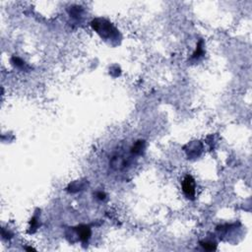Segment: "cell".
I'll return each instance as SVG.
<instances>
[{"label":"cell","instance_id":"1","mask_svg":"<svg viewBox=\"0 0 252 252\" xmlns=\"http://www.w3.org/2000/svg\"><path fill=\"white\" fill-rule=\"evenodd\" d=\"M92 27L96 31V33L102 36V37H110L113 33L117 32L106 20L96 19L92 22Z\"/></svg>","mask_w":252,"mask_h":252},{"label":"cell","instance_id":"2","mask_svg":"<svg viewBox=\"0 0 252 252\" xmlns=\"http://www.w3.org/2000/svg\"><path fill=\"white\" fill-rule=\"evenodd\" d=\"M183 193L188 199L193 200L195 197V181L191 175H186L182 182Z\"/></svg>","mask_w":252,"mask_h":252},{"label":"cell","instance_id":"3","mask_svg":"<svg viewBox=\"0 0 252 252\" xmlns=\"http://www.w3.org/2000/svg\"><path fill=\"white\" fill-rule=\"evenodd\" d=\"M80 239L84 242H87L91 237V229L87 226H80L77 229Z\"/></svg>","mask_w":252,"mask_h":252},{"label":"cell","instance_id":"4","mask_svg":"<svg viewBox=\"0 0 252 252\" xmlns=\"http://www.w3.org/2000/svg\"><path fill=\"white\" fill-rule=\"evenodd\" d=\"M202 44H203V41L202 40H200L199 41V44H197V48H196V51L193 53V55H192V58H199L200 56H202L203 55V47H202Z\"/></svg>","mask_w":252,"mask_h":252},{"label":"cell","instance_id":"5","mask_svg":"<svg viewBox=\"0 0 252 252\" xmlns=\"http://www.w3.org/2000/svg\"><path fill=\"white\" fill-rule=\"evenodd\" d=\"M143 146H144V141H138L136 144L132 147L131 152L133 154H139L141 152V150L143 149Z\"/></svg>","mask_w":252,"mask_h":252},{"label":"cell","instance_id":"6","mask_svg":"<svg viewBox=\"0 0 252 252\" xmlns=\"http://www.w3.org/2000/svg\"><path fill=\"white\" fill-rule=\"evenodd\" d=\"M201 246H203V248L206 249V250H215L216 249V244L215 243H212V242H201Z\"/></svg>","mask_w":252,"mask_h":252},{"label":"cell","instance_id":"7","mask_svg":"<svg viewBox=\"0 0 252 252\" xmlns=\"http://www.w3.org/2000/svg\"><path fill=\"white\" fill-rule=\"evenodd\" d=\"M98 196H99V198H100V200L104 199V197H106V195H104L103 193H98Z\"/></svg>","mask_w":252,"mask_h":252}]
</instances>
